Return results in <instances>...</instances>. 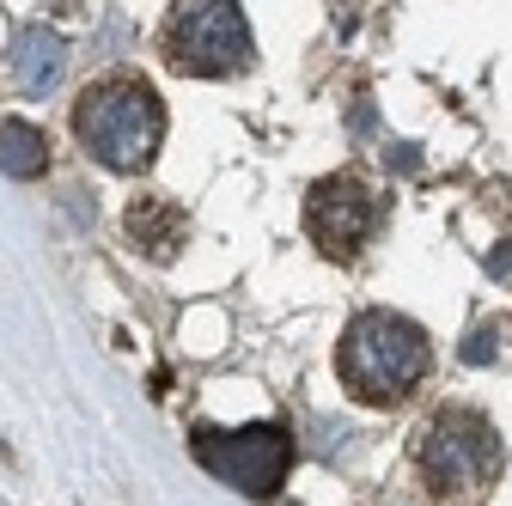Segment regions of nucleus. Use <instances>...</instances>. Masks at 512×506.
I'll return each mask as SVG.
<instances>
[{"label":"nucleus","mask_w":512,"mask_h":506,"mask_svg":"<svg viewBox=\"0 0 512 506\" xmlns=\"http://www.w3.org/2000/svg\"><path fill=\"white\" fill-rule=\"evenodd\" d=\"M342 391L366 409H397L433 378V342L403 311H360L336 348Z\"/></svg>","instance_id":"1"},{"label":"nucleus","mask_w":512,"mask_h":506,"mask_svg":"<svg viewBox=\"0 0 512 506\" xmlns=\"http://www.w3.org/2000/svg\"><path fill=\"white\" fill-rule=\"evenodd\" d=\"M74 135L80 147L104 165V171H122L135 177L159 159V141H165V104L159 92L141 80V74H104L80 92L74 104Z\"/></svg>","instance_id":"2"},{"label":"nucleus","mask_w":512,"mask_h":506,"mask_svg":"<svg viewBox=\"0 0 512 506\" xmlns=\"http://www.w3.org/2000/svg\"><path fill=\"white\" fill-rule=\"evenodd\" d=\"M500 464H506L500 433H494V421L482 409L445 403L415 433V470H421L427 494H439V500H476V494H488V482L500 476Z\"/></svg>","instance_id":"3"},{"label":"nucleus","mask_w":512,"mask_h":506,"mask_svg":"<svg viewBox=\"0 0 512 506\" xmlns=\"http://www.w3.org/2000/svg\"><path fill=\"white\" fill-rule=\"evenodd\" d=\"M189 452L208 476L250 500H275L293 470V433L281 421H244V427H189Z\"/></svg>","instance_id":"4"},{"label":"nucleus","mask_w":512,"mask_h":506,"mask_svg":"<svg viewBox=\"0 0 512 506\" xmlns=\"http://www.w3.org/2000/svg\"><path fill=\"white\" fill-rule=\"evenodd\" d=\"M165 61L189 80H226L250 61V25L238 0H177L165 19Z\"/></svg>","instance_id":"5"},{"label":"nucleus","mask_w":512,"mask_h":506,"mask_svg":"<svg viewBox=\"0 0 512 506\" xmlns=\"http://www.w3.org/2000/svg\"><path fill=\"white\" fill-rule=\"evenodd\" d=\"M384 226V202L354 177V171H336V177H317L311 196H305V232L317 238L324 257H360L372 244V232Z\"/></svg>","instance_id":"6"},{"label":"nucleus","mask_w":512,"mask_h":506,"mask_svg":"<svg viewBox=\"0 0 512 506\" xmlns=\"http://www.w3.org/2000/svg\"><path fill=\"white\" fill-rule=\"evenodd\" d=\"M7 68H13V86L25 98H43L61 86V74H68V43H61L49 25H25L7 49Z\"/></svg>","instance_id":"7"},{"label":"nucleus","mask_w":512,"mask_h":506,"mask_svg":"<svg viewBox=\"0 0 512 506\" xmlns=\"http://www.w3.org/2000/svg\"><path fill=\"white\" fill-rule=\"evenodd\" d=\"M128 238H135V250H147L153 263H171L177 244L189 238V220L165 196H135V208H128Z\"/></svg>","instance_id":"8"},{"label":"nucleus","mask_w":512,"mask_h":506,"mask_svg":"<svg viewBox=\"0 0 512 506\" xmlns=\"http://www.w3.org/2000/svg\"><path fill=\"white\" fill-rule=\"evenodd\" d=\"M0 171L19 177V183H31V177L49 171V135L37 129V122H25V116H0Z\"/></svg>","instance_id":"9"},{"label":"nucleus","mask_w":512,"mask_h":506,"mask_svg":"<svg viewBox=\"0 0 512 506\" xmlns=\"http://www.w3.org/2000/svg\"><path fill=\"white\" fill-rule=\"evenodd\" d=\"M506 336H512V330H506L500 318H488V324H476V330L464 336V360H470V366H494V360L506 354Z\"/></svg>","instance_id":"10"},{"label":"nucleus","mask_w":512,"mask_h":506,"mask_svg":"<svg viewBox=\"0 0 512 506\" xmlns=\"http://www.w3.org/2000/svg\"><path fill=\"white\" fill-rule=\"evenodd\" d=\"M482 269H488L494 281H512V238H500V244L488 250V257H482Z\"/></svg>","instance_id":"11"}]
</instances>
